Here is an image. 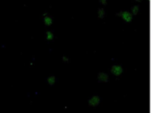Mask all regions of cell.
I'll use <instances>...</instances> for the list:
<instances>
[{"label": "cell", "instance_id": "277c9868", "mask_svg": "<svg viewBox=\"0 0 153 113\" xmlns=\"http://www.w3.org/2000/svg\"><path fill=\"white\" fill-rule=\"evenodd\" d=\"M55 82H56V77H49L48 78V83L50 84V85H53L54 84H55Z\"/></svg>", "mask_w": 153, "mask_h": 113}, {"label": "cell", "instance_id": "6da1fadb", "mask_svg": "<svg viewBox=\"0 0 153 113\" xmlns=\"http://www.w3.org/2000/svg\"><path fill=\"white\" fill-rule=\"evenodd\" d=\"M53 22V20H52V17L49 16V15H47V14H45V16H44V23L47 25V26H50L51 24Z\"/></svg>", "mask_w": 153, "mask_h": 113}, {"label": "cell", "instance_id": "7a4b0ae2", "mask_svg": "<svg viewBox=\"0 0 153 113\" xmlns=\"http://www.w3.org/2000/svg\"><path fill=\"white\" fill-rule=\"evenodd\" d=\"M112 71H113V73H114L115 74H119L122 72V69H121L119 67H114L112 68Z\"/></svg>", "mask_w": 153, "mask_h": 113}, {"label": "cell", "instance_id": "3957f363", "mask_svg": "<svg viewBox=\"0 0 153 113\" xmlns=\"http://www.w3.org/2000/svg\"><path fill=\"white\" fill-rule=\"evenodd\" d=\"M47 40L48 41H52L54 39V34L52 32H47Z\"/></svg>", "mask_w": 153, "mask_h": 113}]
</instances>
